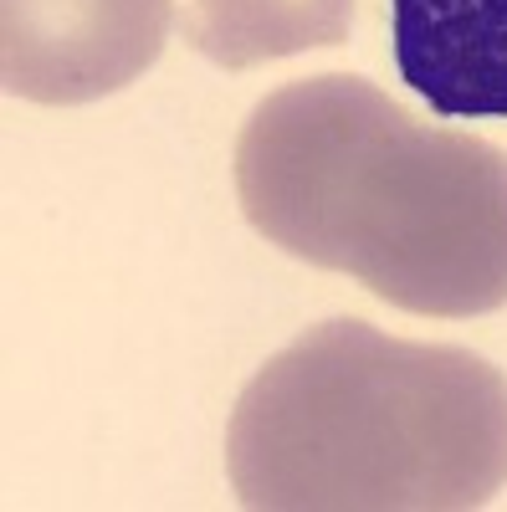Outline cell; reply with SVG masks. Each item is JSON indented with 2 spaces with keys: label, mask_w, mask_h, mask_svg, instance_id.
<instances>
[{
  "label": "cell",
  "mask_w": 507,
  "mask_h": 512,
  "mask_svg": "<svg viewBox=\"0 0 507 512\" xmlns=\"http://www.w3.org/2000/svg\"><path fill=\"white\" fill-rule=\"evenodd\" d=\"M246 226L415 318L507 303V149L431 128L349 72L267 93L236 134Z\"/></svg>",
  "instance_id": "cell-1"
},
{
  "label": "cell",
  "mask_w": 507,
  "mask_h": 512,
  "mask_svg": "<svg viewBox=\"0 0 507 512\" xmlns=\"http://www.w3.org/2000/svg\"><path fill=\"white\" fill-rule=\"evenodd\" d=\"M257 512H467L507 487V374L456 344L328 318L277 349L226 420Z\"/></svg>",
  "instance_id": "cell-2"
},
{
  "label": "cell",
  "mask_w": 507,
  "mask_h": 512,
  "mask_svg": "<svg viewBox=\"0 0 507 512\" xmlns=\"http://www.w3.org/2000/svg\"><path fill=\"white\" fill-rule=\"evenodd\" d=\"M169 26L175 0H0V82L41 108L98 103L159 62Z\"/></svg>",
  "instance_id": "cell-3"
},
{
  "label": "cell",
  "mask_w": 507,
  "mask_h": 512,
  "mask_svg": "<svg viewBox=\"0 0 507 512\" xmlns=\"http://www.w3.org/2000/svg\"><path fill=\"white\" fill-rule=\"evenodd\" d=\"M390 47L441 118H507V0H390Z\"/></svg>",
  "instance_id": "cell-4"
},
{
  "label": "cell",
  "mask_w": 507,
  "mask_h": 512,
  "mask_svg": "<svg viewBox=\"0 0 507 512\" xmlns=\"http://www.w3.org/2000/svg\"><path fill=\"white\" fill-rule=\"evenodd\" d=\"M354 0H190V47L226 72L282 62L318 47H344Z\"/></svg>",
  "instance_id": "cell-5"
}]
</instances>
